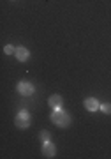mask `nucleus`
Here are the masks:
<instances>
[{"label": "nucleus", "mask_w": 111, "mask_h": 159, "mask_svg": "<svg viewBox=\"0 0 111 159\" xmlns=\"http://www.w3.org/2000/svg\"><path fill=\"white\" fill-rule=\"evenodd\" d=\"M51 122L56 124L58 127H67V125L71 124V117H69L62 108H58V110H53V113H51Z\"/></svg>", "instance_id": "obj_1"}, {"label": "nucleus", "mask_w": 111, "mask_h": 159, "mask_svg": "<svg viewBox=\"0 0 111 159\" xmlns=\"http://www.w3.org/2000/svg\"><path fill=\"white\" fill-rule=\"evenodd\" d=\"M18 92L21 96H32L33 94V87L28 83V81H20L18 83Z\"/></svg>", "instance_id": "obj_2"}, {"label": "nucleus", "mask_w": 111, "mask_h": 159, "mask_svg": "<svg viewBox=\"0 0 111 159\" xmlns=\"http://www.w3.org/2000/svg\"><path fill=\"white\" fill-rule=\"evenodd\" d=\"M14 124L20 129H27L28 125H30V115H18L16 120H14Z\"/></svg>", "instance_id": "obj_3"}, {"label": "nucleus", "mask_w": 111, "mask_h": 159, "mask_svg": "<svg viewBox=\"0 0 111 159\" xmlns=\"http://www.w3.org/2000/svg\"><path fill=\"white\" fill-rule=\"evenodd\" d=\"M85 108L88 110V111H97V110L100 108V104L97 99H94V97H88V99H85Z\"/></svg>", "instance_id": "obj_4"}, {"label": "nucleus", "mask_w": 111, "mask_h": 159, "mask_svg": "<svg viewBox=\"0 0 111 159\" xmlns=\"http://www.w3.org/2000/svg\"><path fill=\"white\" fill-rule=\"evenodd\" d=\"M16 58L20 60V62H27L28 60V57H30V53H28V50L27 48H23V46H20V48H16Z\"/></svg>", "instance_id": "obj_5"}, {"label": "nucleus", "mask_w": 111, "mask_h": 159, "mask_svg": "<svg viewBox=\"0 0 111 159\" xmlns=\"http://www.w3.org/2000/svg\"><path fill=\"white\" fill-rule=\"evenodd\" d=\"M55 152H56V148H55V145H53V143H44V145H42V156H44V157H53V156H55Z\"/></svg>", "instance_id": "obj_6"}, {"label": "nucleus", "mask_w": 111, "mask_h": 159, "mask_svg": "<svg viewBox=\"0 0 111 159\" xmlns=\"http://www.w3.org/2000/svg\"><path fill=\"white\" fill-rule=\"evenodd\" d=\"M48 102H50V106H51L53 110L62 108V104H64L62 97H60V96H56V94H55V96H51V97H50V101H48Z\"/></svg>", "instance_id": "obj_7"}, {"label": "nucleus", "mask_w": 111, "mask_h": 159, "mask_svg": "<svg viewBox=\"0 0 111 159\" xmlns=\"http://www.w3.org/2000/svg\"><path fill=\"white\" fill-rule=\"evenodd\" d=\"M100 111L102 113H108V115H111V102H104V104H100Z\"/></svg>", "instance_id": "obj_8"}, {"label": "nucleus", "mask_w": 111, "mask_h": 159, "mask_svg": "<svg viewBox=\"0 0 111 159\" xmlns=\"http://www.w3.org/2000/svg\"><path fill=\"white\" fill-rule=\"evenodd\" d=\"M41 142L42 143L50 142V133H48V131H42V133H41Z\"/></svg>", "instance_id": "obj_9"}, {"label": "nucleus", "mask_w": 111, "mask_h": 159, "mask_svg": "<svg viewBox=\"0 0 111 159\" xmlns=\"http://www.w3.org/2000/svg\"><path fill=\"white\" fill-rule=\"evenodd\" d=\"M4 51H6L7 55H11V53H16V50H14V48H12L11 44H7L6 48H4Z\"/></svg>", "instance_id": "obj_10"}]
</instances>
